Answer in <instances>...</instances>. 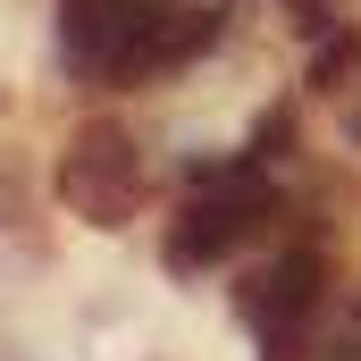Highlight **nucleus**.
Listing matches in <instances>:
<instances>
[{
  "mask_svg": "<svg viewBox=\"0 0 361 361\" xmlns=\"http://www.w3.org/2000/svg\"><path fill=\"white\" fill-rule=\"evenodd\" d=\"M261 219H277V193H269V169L261 160H227V169H193V202L177 210V227H169V269L193 277L210 269V261H227Z\"/></svg>",
  "mask_w": 361,
  "mask_h": 361,
  "instance_id": "obj_1",
  "label": "nucleus"
},
{
  "mask_svg": "<svg viewBox=\"0 0 361 361\" xmlns=\"http://www.w3.org/2000/svg\"><path fill=\"white\" fill-rule=\"evenodd\" d=\"M319 319H328V261H319V244H286L269 269H252L244 328H252L261 361H311L319 353Z\"/></svg>",
  "mask_w": 361,
  "mask_h": 361,
  "instance_id": "obj_2",
  "label": "nucleus"
},
{
  "mask_svg": "<svg viewBox=\"0 0 361 361\" xmlns=\"http://www.w3.org/2000/svg\"><path fill=\"white\" fill-rule=\"evenodd\" d=\"M286 152H294V118L269 109V118L252 126V152H244V160H261V169H269V160H286Z\"/></svg>",
  "mask_w": 361,
  "mask_h": 361,
  "instance_id": "obj_8",
  "label": "nucleus"
},
{
  "mask_svg": "<svg viewBox=\"0 0 361 361\" xmlns=\"http://www.w3.org/2000/svg\"><path fill=\"white\" fill-rule=\"evenodd\" d=\"M311 361H361V286L336 302V319H319V353Z\"/></svg>",
  "mask_w": 361,
  "mask_h": 361,
  "instance_id": "obj_7",
  "label": "nucleus"
},
{
  "mask_svg": "<svg viewBox=\"0 0 361 361\" xmlns=\"http://www.w3.org/2000/svg\"><path fill=\"white\" fill-rule=\"evenodd\" d=\"M277 17H286L302 42H328V34L353 25V0H277Z\"/></svg>",
  "mask_w": 361,
  "mask_h": 361,
  "instance_id": "obj_6",
  "label": "nucleus"
},
{
  "mask_svg": "<svg viewBox=\"0 0 361 361\" xmlns=\"http://www.w3.org/2000/svg\"><path fill=\"white\" fill-rule=\"evenodd\" d=\"M345 143H353V152H361V92H353V101H345Z\"/></svg>",
  "mask_w": 361,
  "mask_h": 361,
  "instance_id": "obj_9",
  "label": "nucleus"
},
{
  "mask_svg": "<svg viewBox=\"0 0 361 361\" xmlns=\"http://www.w3.org/2000/svg\"><path fill=\"white\" fill-rule=\"evenodd\" d=\"M59 202L92 219V227H126L135 219V202H143V160H135V135L126 126H109V118H92L68 135V152H59Z\"/></svg>",
  "mask_w": 361,
  "mask_h": 361,
  "instance_id": "obj_3",
  "label": "nucleus"
},
{
  "mask_svg": "<svg viewBox=\"0 0 361 361\" xmlns=\"http://www.w3.org/2000/svg\"><path fill=\"white\" fill-rule=\"evenodd\" d=\"M219 42V8H193V0H135V25L118 42V85H143V76H169L193 51Z\"/></svg>",
  "mask_w": 361,
  "mask_h": 361,
  "instance_id": "obj_4",
  "label": "nucleus"
},
{
  "mask_svg": "<svg viewBox=\"0 0 361 361\" xmlns=\"http://www.w3.org/2000/svg\"><path fill=\"white\" fill-rule=\"evenodd\" d=\"M353 76H361V25L311 42V92H353Z\"/></svg>",
  "mask_w": 361,
  "mask_h": 361,
  "instance_id": "obj_5",
  "label": "nucleus"
}]
</instances>
